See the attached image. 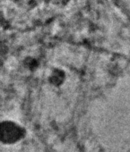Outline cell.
<instances>
[{
  "instance_id": "1",
  "label": "cell",
  "mask_w": 130,
  "mask_h": 152,
  "mask_svg": "<svg viewBox=\"0 0 130 152\" xmlns=\"http://www.w3.org/2000/svg\"><path fill=\"white\" fill-rule=\"evenodd\" d=\"M1 129V136L4 141H14L21 135L20 129L15 124L10 123H4Z\"/></svg>"
}]
</instances>
